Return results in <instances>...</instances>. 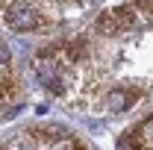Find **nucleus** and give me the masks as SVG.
<instances>
[{
	"label": "nucleus",
	"mask_w": 153,
	"mask_h": 150,
	"mask_svg": "<svg viewBox=\"0 0 153 150\" xmlns=\"http://www.w3.org/2000/svg\"><path fill=\"white\" fill-rule=\"evenodd\" d=\"M6 24L15 30V33H30V30H44L47 21L38 15L36 3L33 0H15L9 9H6Z\"/></svg>",
	"instance_id": "1"
},
{
	"label": "nucleus",
	"mask_w": 153,
	"mask_h": 150,
	"mask_svg": "<svg viewBox=\"0 0 153 150\" xmlns=\"http://www.w3.org/2000/svg\"><path fill=\"white\" fill-rule=\"evenodd\" d=\"M135 12H138V9H135V3H124V6H118V9H115L112 15H115V21H118V30H133L135 27Z\"/></svg>",
	"instance_id": "2"
},
{
	"label": "nucleus",
	"mask_w": 153,
	"mask_h": 150,
	"mask_svg": "<svg viewBox=\"0 0 153 150\" xmlns=\"http://www.w3.org/2000/svg\"><path fill=\"white\" fill-rule=\"evenodd\" d=\"M94 30L100 33V36H115V33H121V30H118V21H115L112 12H103V15L94 21Z\"/></svg>",
	"instance_id": "3"
},
{
	"label": "nucleus",
	"mask_w": 153,
	"mask_h": 150,
	"mask_svg": "<svg viewBox=\"0 0 153 150\" xmlns=\"http://www.w3.org/2000/svg\"><path fill=\"white\" fill-rule=\"evenodd\" d=\"M138 91H112L109 94V106H112V112H121V109H127L130 103H133Z\"/></svg>",
	"instance_id": "4"
},
{
	"label": "nucleus",
	"mask_w": 153,
	"mask_h": 150,
	"mask_svg": "<svg viewBox=\"0 0 153 150\" xmlns=\"http://www.w3.org/2000/svg\"><path fill=\"white\" fill-rule=\"evenodd\" d=\"M65 53H68V62H79V59H85V53H88V44H85V38L68 41V44H65Z\"/></svg>",
	"instance_id": "5"
},
{
	"label": "nucleus",
	"mask_w": 153,
	"mask_h": 150,
	"mask_svg": "<svg viewBox=\"0 0 153 150\" xmlns=\"http://www.w3.org/2000/svg\"><path fill=\"white\" fill-rule=\"evenodd\" d=\"M36 138H44V141H62L65 138V130L62 127H36V130H30Z\"/></svg>",
	"instance_id": "6"
},
{
	"label": "nucleus",
	"mask_w": 153,
	"mask_h": 150,
	"mask_svg": "<svg viewBox=\"0 0 153 150\" xmlns=\"http://www.w3.org/2000/svg\"><path fill=\"white\" fill-rule=\"evenodd\" d=\"M135 9H138V12H144V18L153 24V0H138V3H135Z\"/></svg>",
	"instance_id": "7"
},
{
	"label": "nucleus",
	"mask_w": 153,
	"mask_h": 150,
	"mask_svg": "<svg viewBox=\"0 0 153 150\" xmlns=\"http://www.w3.org/2000/svg\"><path fill=\"white\" fill-rule=\"evenodd\" d=\"M71 150H88V147H85V141H79V138H71Z\"/></svg>",
	"instance_id": "8"
},
{
	"label": "nucleus",
	"mask_w": 153,
	"mask_h": 150,
	"mask_svg": "<svg viewBox=\"0 0 153 150\" xmlns=\"http://www.w3.org/2000/svg\"><path fill=\"white\" fill-rule=\"evenodd\" d=\"M0 6H3V0H0Z\"/></svg>",
	"instance_id": "9"
}]
</instances>
